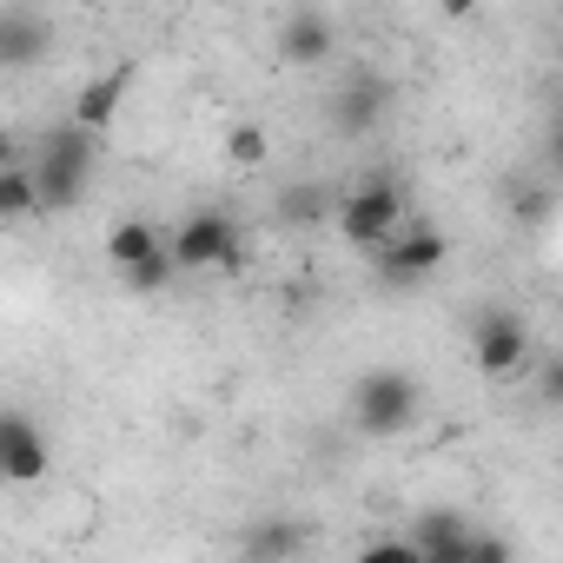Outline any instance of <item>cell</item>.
Returning <instances> with one entry per match:
<instances>
[{"label": "cell", "mask_w": 563, "mask_h": 563, "mask_svg": "<svg viewBox=\"0 0 563 563\" xmlns=\"http://www.w3.org/2000/svg\"><path fill=\"white\" fill-rule=\"evenodd\" d=\"M265 153H272L265 126H232V133H225V159H232V166H258Z\"/></svg>", "instance_id": "ac0fdd59"}, {"label": "cell", "mask_w": 563, "mask_h": 563, "mask_svg": "<svg viewBox=\"0 0 563 563\" xmlns=\"http://www.w3.org/2000/svg\"><path fill=\"white\" fill-rule=\"evenodd\" d=\"M464 563H510V543L490 537V530H471L464 537Z\"/></svg>", "instance_id": "44dd1931"}, {"label": "cell", "mask_w": 563, "mask_h": 563, "mask_svg": "<svg viewBox=\"0 0 563 563\" xmlns=\"http://www.w3.org/2000/svg\"><path fill=\"white\" fill-rule=\"evenodd\" d=\"M173 272H239L245 265V232L225 219V212H192L179 232H173Z\"/></svg>", "instance_id": "277c9868"}, {"label": "cell", "mask_w": 563, "mask_h": 563, "mask_svg": "<svg viewBox=\"0 0 563 563\" xmlns=\"http://www.w3.org/2000/svg\"><path fill=\"white\" fill-rule=\"evenodd\" d=\"M471 358H477V372L484 378H523L530 372V332H523V319L517 312H504V306H490V312H477V325H471Z\"/></svg>", "instance_id": "5b68a950"}, {"label": "cell", "mask_w": 563, "mask_h": 563, "mask_svg": "<svg viewBox=\"0 0 563 563\" xmlns=\"http://www.w3.org/2000/svg\"><path fill=\"white\" fill-rule=\"evenodd\" d=\"M27 179H34L41 212H74L87 199V186H93V140L80 126L41 133V146L27 153Z\"/></svg>", "instance_id": "6da1fadb"}, {"label": "cell", "mask_w": 563, "mask_h": 563, "mask_svg": "<svg viewBox=\"0 0 563 563\" xmlns=\"http://www.w3.org/2000/svg\"><path fill=\"white\" fill-rule=\"evenodd\" d=\"M54 471L47 431L27 411H0V484H41Z\"/></svg>", "instance_id": "52a82bcc"}, {"label": "cell", "mask_w": 563, "mask_h": 563, "mask_svg": "<svg viewBox=\"0 0 563 563\" xmlns=\"http://www.w3.org/2000/svg\"><path fill=\"white\" fill-rule=\"evenodd\" d=\"M385 113H391V80H378V74L339 80V93H332V133L339 140H365Z\"/></svg>", "instance_id": "9c48e42d"}, {"label": "cell", "mask_w": 563, "mask_h": 563, "mask_svg": "<svg viewBox=\"0 0 563 563\" xmlns=\"http://www.w3.org/2000/svg\"><path fill=\"white\" fill-rule=\"evenodd\" d=\"M352 563H418V550H411V537H378V543H365Z\"/></svg>", "instance_id": "ffe728a7"}, {"label": "cell", "mask_w": 563, "mask_h": 563, "mask_svg": "<svg viewBox=\"0 0 563 563\" xmlns=\"http://www.w3.org/2000/svg\"><path fill=\"white\" fill-rule=\"evenodd\" d=\"M54 47V21L47 14H21V8H0V67H34Z\"/></svg>", "instance_id": "7c38bea8"}, {"label": "cell", "mask_w": 563, "mask_h": 563, "mask_svg": "<svg viewBox=\"0 0 563 563\" xmlns=\"http://www.w3.org/2000/svg\"><path fill=\"white\" fill-rule=\"evenodd\" d=\"M120 286H126V292H166V286H173V252L159 245V252L140 258L133 272H120Z\"/></svg>", "instance_id": "e0dca14e"}, {"label": "cell", "mask_w": 563, "mask_h": 563, "mask_svg": "<svg viewBox=\"0 0 563 563\" xmlns=\"http://www.w3.org/2000/svg\"><path fill=\"white\" fill-rule=\"evenodd\" d=\"M464 537H471V523L457 510H424L418 530H411V550H444V543H464Z\"/></svg>", "instance_id": "2e32d148"}, {"label": "cell", "mask_w": 563, "mask_h": 563, "mask_svg": "<svg viewBox=\"0 0 563 563\" xmlns=\"http://www.w3.org/2000/svg\"><path fill=\"white\" fill-rule=\"evenodd\" d=\"M159 252V232L146 225V219H120L113 232H107V258H113V272H133L140 258H153Z\"/></svg>", "instance_id": "4fadbf2b"}, {"label": "cell", "mask_w": 563, "mask_h": 563, "mask_svg": "<svg viewBox=\"0 0 563 563\" xmlns=\"http://www.w3.org/2000/svg\"><path fill=\"white\" fill-rule=\"evenodd\" d=\"M21 219H41V199H34V179H27V166L0 173V225H21Z\"/></svg>", "instance_id": "5bb4252c"}, {"label": "cell", "mask_w": 563, "mask_h": 563, "mask_svg": "<svg viewBox=\"0 0 563 563\" xmlns=\"http://www.w3.org/2000/svg\"><path fill=\"white\" fill-rule=\"evenodd\" d=\"M14 166H27V146L14 133H0V173H14Z\"/></svg>", "instance_id": "7402d4cb"}, {"label": "cell", "mask_w": 563, "mask_h": 563, "mask_svg": "<svg viewBox=\"0 0 563 563\" xmlns=\"http://www.w3.org/2000/svg\"><path fill=\"white\" fill-rule=\"evenodd\" d=\"M306 550V523L299 517H252L239 530V563H292Z\"/></svg>", "instance_id": "8fae6325"}, {"label": "cell", "mask_w": 563, "mask_h": 563, "mask_svg": "<svg viewBox=\"0 0 563 563\" xmlns=\"http://www.w3.org/2000/svg\"><path fill=\"white\" fill-rule=\"evenodd\" d=\"M550 212H556V192H550V186H523V192L510 199V219H517V225H550Z\"/></svg>", "instance_id": "d6986e66"}, {"label": "cell", "mask_w": 563, "mask_h": 563, "mask_svg": "<svg viewBox=\"0 0 563 563\" xmlns=\"http://www.w3.org/2000/svg\"><path fill=\"white\" fill-rule=\"evenodd\" d=\"M325 212H332L325 186H286V192H278V219H286V225H319Z\"/></svg>", "instance_id": "9a60e30c"}, {"label": "cell", "mask_w": 563, "mask_h": 563, "mask_svg": "<svg viewBox=\"0 0 563 563\" xmlns=\"http://www.w3.org/2000/svg\"><path fill=\"white\" fill-rule=\"evenodd\" d=\"M444 258H451L444 232H431V225H405L398 239H385V245H378V286H391V292L424 286V278H431Z\"/></svg>", "instance_id": "8992f818"}, {"label": "cell", "mask_w": 563, "mask_h": 563, "mask_svg": "<svg viewBox=\"0 0 563 563\" xmlns=\"http://www.w3.org/2000/svg\"><path fill=\"white\" fill-rule=\"evenodd\" d=\"M332 212H339V232H345L352 245L378 252L385 239H398V232H405V186H398V179H385V173H378V179H358Z\"/></svg>", "instance_id": "3957f363"}, {"label": "cell", "mask_w": 563, "mask_h": 563, "mask_svg": "<svg viewBox=\"0 0 563 563\" xmlns=\"http://www.w3.org/2000/svg\"><path fill=\"white\" fill-rule=\"evenodd\" d=\"M339 54V27L319 14V8H299L278 21V60H292V67H325Z\"/></svg>", "instance_id": "30bf717a"}, {"label": "cell", "mask_w": 563, "mask_h": 563, "mask_svg": "<svg viewBox=\"0 0 563 563\" xmlns=\"http://www.w3.org/2000/svg\"><path fill=\"white\" fill-rule=\"evenodd\" d=\"M133 80H140V67L133 60H120V67H107V74H93L80 93H74V120L67 126H80L87 140H100L113 120H120V107H126V93H133Z\"/></svg>", "instance_id": "ba28073f"}, {"label": "cell", "mask_w": 563, "mask_h": 563, "mask_svg": "<svg viewBox=\"0 0 563 563\" xmlns=\"http://www.w3.org/2000/svg\"><path fill=\"white\" fill-rule=\"evenodd\" d=\"M418 411H424V391H418V378L398 372V365H372V372L352 385V424H358L365 438H405V431L418 424Z\"/></svg>", "instance_id": "7a4b0ae2"}]
</instances>
